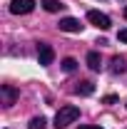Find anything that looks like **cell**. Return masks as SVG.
I'll return each instance as SVG.
<instances>
[{
  "instance_id": "9",
  "label": "cell",
  "mask_w": 127,
  "mask_h": 129,
  "mask_svg": "<svg viewBox=\"0 0 127 129\" xmlns=\"http://www.w3.org/2000/svg\"><path fill=\"white\" fill-rule=\"evenodd\" d=\"M125 70H127V60L125 57H120V55L112 57V72H115V75H122Z\"/></svg>"
},
{
  "instance_id": "6",
  "label": "cell",
  "mask_w": 127,
  "mask_h": 129,
  "mask_svg": "<svg viewBox=\"0 0 127 129\" xmlns=\"http://www.w3.org/2000/svg\"><path fill=\"white\" fill-rule=\"evenodd\" d=\"M57 27L62 32H82V25H80V20H75V17H62L57 22Z\"/></svg>"
},
{
  "instance_id": "15",
  "label": "cell",
  "mask_w": 127,
  "mask_h": 129,
  "mask_svg": "<svg viewBox=\"0 0 127 129\" xmlns=\"http://www.w3.org/2000/svg\"><path fill=\"white\" fill-rule=\"evenodd\" d=\"M77 129H102V127H92V124H82V127H77Z\"/></svg>"
},
{
  "instance_id": "3",
  "label": "cell",
  "mask_w": 127,
  "mask_h": 129,
  "mask_svg": "<svg viewBox=\"0 0 127 129\" xmlns=\"http://www.w3.org/2000/svg\"><path fill=\"white\" fill-rule=\"evenodd\" d=\"M52 60H55V50L50 45H45V42H40L37 45V62L43 67H48V64H52Z\"/></svg>"
},
{
  "instance_id": "13",
  "label": "cell",
  "mask_w": 127,
  "mask_h": 129,
  "mask_svg": "<svg viewBox=\"0 0 127 129\" xmlns=\"http://www.w3.org/2000/svg\"><path fill=\"white\" fill-rule=\"evenodd\" d=\"M117 40H120V42H125V45H127V27H125V30H120V32H117Z\"/></svg>"
},
{
  "instance_id": "1",
  "label": "cell",
  "mask_w": 127,
  "mask_h": 129,
  "mask_svg": "<svg viewBox=\"0 0 127 129\" xmlns=\"http://www.w3.org/2000/svg\"><path fill=\"white\" fill-rule=\"evenodd\" d=\"M80 109L75 104H67V107H60V112L55 114V129H67L72 122H77Z\"/></svg>"
},
{
  "instance_id": "16",
  "label": "cell",
  "mask_w": 127,
  "mask_h": 129,
  "mask_svg": "<svg viewBox=\"0 0 127 129\" xmlns=\"http://www.w3.org/2000/svg\"><path fill=\"white\" fill-rule=\"evenodd\" d=\"M125 17H127V8H125Z\"/></svg>"
},
{
  "instance_id": "7",
  "label": "cell",
  "mask_w": 127,
  "mask_h": 129,
  "mask_svg": "<svg viewBox=\"0 0 127 129\" xmlns=\"http://www.w3.org/2000/svg\"><path fill=\"white\" fill-rule=\"evenodd\" d=\"M87 67H90V70H95V72H100V67H102L100 52H95V50H90V52H87Z\"/></svg>"
},
{
  "instance_id": "5",
  "label": "cell",
  "mask_w": 127,
  "mask_h": 129,
  "mask_svg": "<svg viewBox=\"0 0 127 129\" xmlns=\"http://www.w3.org/2000/svg\"><path fill=\"white\" fill-rule=\"evenodd\" d=\"M0 97H3V104L5 107H13L17 102V97H20V92H17L15 87H10V84H3L0 87Z\"/></svg>"
},
{
  "instance_id": "12",
  "label": "cell",
  "mask_w": 127,
  "mask_h": 129,
  "mask_svg": "<svg viewBox=\"0 0 127 129\" xmlns=\"http://www.w3.org/2000/svg\"><path fill=\"white\" fill-rule=\"evenodd\" d=\"M75 67H77V62H75L72 57H65L62 60V70L65 72H75Z\"/></svg>"
},
{
  "instance_id": "10",
  "label": "cell",
  "mask_w": 127,
  "mask_h": 129,
  "mask_svg": "<svg viewBox=\"0 0 127 129\" xmlns=\"http://www.w3.org/2000/svg\"><path fill=\"white\" fill-rule=\"evenodd\" d=\"M43 8H45L48 13H57L62 5H60V0H43Z\"/></svg>"
},
{
  "instance_id": "2",
  "label": "cell",
  "mask_w": 127,
  "mask_h": 129,
  "mask_svg": "<svg viewBox=\"0 0 127 129\" xmlns=\"http://www.w3.org/2000/svg\"><path fill=\"white\" fill-rule=\"evenodd\" d=\"M87 20L95 25L97 30H110L112 27V20L105 15V13H100V10H90V13H87Z\"/></svg>"
},
{
  "instance_id": "11",
  "label": "cell",
  "mask_w": 127,
  "mask_h": 129,
  "mask_svg": "<svg viewBox=\"0 0 127 129\" xmlns=\"http://www.w3.org/2000/svg\"><path fill=\"white\" fill-rule=\"evenodd\" d=\"M28 129H45V117H32Z\"/></svg>"
},
{
  "instance_id": "14",
  "label": "cell",
  "mask_w": 127,
  "mask_h": 129,
  "mask_svg": "<svg viewBox=\"0 0 127 129\" xmlns=\"http://www.w3.org/2000/svg\"><path fill=\"white\" fill-rule=\"evenodd\" d=\"M102 102H105V104H115V102H117V97H115V94H107Z\"/></svg>"
},
{
  "instance_id": "4",
  "label": "cell",
  "mask_w": 127,
  "mask_h": 129,
  "mask_svg": "<svg viewBox=\"0 0 127 129\" xmlns=\"http://www.w3.org/2000/svg\"><path fill=\"white\" fill-rule=\"evenodd\" d=\"M35 8V0H13L10 3V13L13 15H28Z\"/></svg>"
},
{
  "instance_id": "8",
  "label": "cell",
  "mask_w": 127,
  "mask_h": 129,
  "mask_svg": "<svg viewBox=\"0 0 127 129\" xmlns=\"http://www.w3.org/2000/svg\"><path fill=\"white\" fill-rule=\"evenodd\" d=\"M92 92H95V84H92V82L90 80H82V82H77V87H75V94H92Z\"/></svg>"
}]
</instances>
